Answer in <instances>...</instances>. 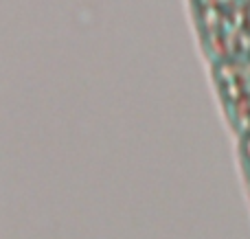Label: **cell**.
<instances>
[{"label": "cell", "instance_id": "obj_2", "mask_svg": "<svg viewBox=\"0 0 250 239\" xmlns=\"http://www.w3.org/2000/svg\"><path fill=\"white\" fill-rule=\"evenodd\" d=\"M213 81L237 136H250V55L213 64Z\"/></svg>", "mask_w": 250, "mask_h": 239}, {"label": "cell", "instance_id": "obj_1", "mask_svg": "<svg viewBox=\"0 0 250 239\" xmlns=\"http://www.w3.org/2000/svg\"><path fill=\"white\" fill-rule=\"evenodd\" d=\"M211 64L250 55V0H189Z\"/></svg>", "mask_w": 250, "mask_h": 239}, {"label": "cell", "instance_id": "obj_3", "mask_svg": "<svg viewBox=\"0 0 250 239\" xmlns=\"http://www.w3.org/2000/svg\"><path fill=\"white\" fill-rule=\"evenodd\" d=\"M239 156H242L244 176H246L248 191H250V136H242V139H239Z\"/></svg>", "mask_w": 250, "mask_h": 239}]
</instances>
